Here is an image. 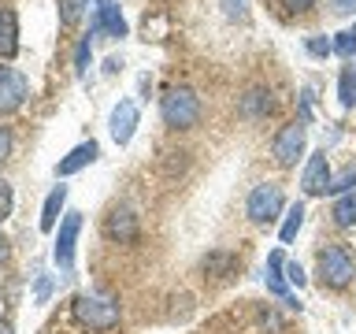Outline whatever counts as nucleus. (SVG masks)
<instances>
[{"label": "nucleus", "instance_id": "a211bd4d", "mask_svg": "<svg viewBox=\"0 0 356 334\" xmlns=\"http://www.w3.org/2000/svg\"><path fill=\"white\" fill-rule=\"evenodd\" d=\"M234 267H238V256L234 253H208L204 256V271L216 275V278H227Z\"/></svg>", "mask_w": 356, "mask_h": 334}, {"label": "nucleus", "instance_id": "f257e3e1", "mask_svg": "<svg viewBox=\"0 0 356 334\" xmlns=\"http://www.w3.org/2000/svg\"><path fill=\"white\" fill-rule=\"evenodd\" d=\"M316 275L323 289H345L356 278V256L349 253V245H323L316 253Z\"/></svg>", "mask_w": 356, "mask_h": 334}, {"label": "nucleus", "instance_id": "0eeeda50", "mask_svg": "<svg viewBox=\"0 0 356 334\" xmlns=\"http://www.w3.org/2000/svg\"><path fill=\"white\" fill-rule=\"evenodd\" d=\"M330 160H327V152L316 149L308 156V164H305V175H300V189H305L308 197H319V193H327V186H330Z\"/></svg>", "mask_w": 356, "mask_h": 334}, {"label": "nucleus", "instance_id": "423d86ee", "mask_svg": "<svg viewBox=\"0 0 356 334\" xmlns=\"http://www.w3.org/2000/svg\"><path fill=\"white\" fill-rule=\"evenodd\" d=\"M78 230H82V212H63L60 234H56V245H52V260H56V267H60V271H71V264H74Z\"/></svg>", "mask_w": 356, "mask_h": 334}, {"label": "nucleus", "instance_id": "473e14b6", "mask_svg": "<svg viewBox=\"0 0 356 334\" xmlns=\"http://www.w3.org/2000/svg\"><path fill=\"white\" fill-rule=\"evenodd\" d=\"M0 334H15V331H11V323H8V319H0Z\"/></svg>", "mask_w": 356, "mask_h": 334}, {"label": "nucleus", "instance_id": "72a5a7b5", "mask_svg": "<svg viewBox=\"0 0 356 334\" xmlns=\"http://www.w3.org/2000/svg\"><path fill=\"white\" fill-rule=\"evenodd\" d=\"M8 256V241H4V234H0V260Z\"/></svg>", "mask_w": 356, "mask_h": 334}, {"label": "nucleus", "instance_id": "f3484780", "mask_svg": "<svg viewBox=\"0 0 356 334\" xmlns=\"http://www.w3.org/2000/svg\"><path fill=\"white\" fill-rule=\"evenodd\" d=\"M330 216H334L338 227H356V189H353V193H341L338 200H334Z\"/></svg>", "mask_w": 356, "mask_h": 334}, {"label": "nucleus", "instance_id": "9b49d317", "mask_svg": "<svg viewBox=\"0 0 356 334\" xmlns=\"http://www.w3.org/2000/svg\"><path fill=\"white\" fill-rule=\"evenodd\" d=\"M264 278H267V289L286 301V308H300V301L289 294V283H286V253L282 249H275L271 256H267V275Z\"/></svg>", "mask_w": 356, "mask_h": 334}, {"label": "nucleus", "instance_id": "20e7f679", "mask_svg": "<svg viewBox=\"0 0 356 334\" xmlns=\"http://www.w3.org/2000/svg\"><path fill=\"white\" fill-rule=\"evenodd\" d=\"M282 208H286V197H282V186H275V182L252 186L249 200H245V216H249L256 227H267V223H275L278 216H282Z\"/></svg>", "mask_w": 356, "mask_h": 334}, {"label": "nucleus", "instance_id": "f704fd0d", "mask_svg": "<svg viewBox=\"0 0 356 334\" xmlns=\"http://www.w3.org/2000/svg\"><path fill=\"white\" fill-rule=\"evenodd\" d=\"M353 33H356V30H353Z\"/></svg>", "mask_w": 356, "mask_h": 334}, {"label": "nucleus", "instance_id": "9d476101", "mask_svg": "<svg viewBox=\"0 0 356 334\" xmlns=\"http://www.w3.org/2000/svg\"><path fill=\"white\" fill-rule=\"evenodd\" d=\"M93 33L127 38V19H122V11H119V0H97V8H93Z\"/></svg>", "mask_w": 356, "mask_h": 334}, {"label": "nucleus", "instance_id": "c756f323", "mask_svg": "<svg viewBox=\"0 0 356 334\" xmlns=\"http://www.w3.org/2000/svg\"><path fill=\"white\" fill-rule=\"evenodd\" d=\"M8 156H11V130L0 127V164H4Z\"/></svg>", "mask_w": 356, "mask_h": 334}, {"label": "nucleus", "instance_id": "dca6fc26", "mask_svg": "<svg viewBox=\"0 0 356 334\" xmlns=\"http://www.w3.org/2000/svg\"><path fill=\"white\" fill-rule=\"evenodd\" d=\"M63 205H67V186H56L49 197H44V208H41V223L38 227L49 234V230H56V223H60V216H63Z\"/></svg>", "mask_w": 356, "mask_h": 334}, {"label": "nucleus", "instance_id": "6e6552de", "mask_svg": "<svg viewBox=\"0 0 356 334\" xmlns=\"http://www.w3.org/2000/svg\"><path fill=\"white\" fill-rule=\"evenodd\" d=\"M26 93H30L26 74L15 71V67H0V111H15V108H22Z\"/></svg>", "mask_w": 356, "mask_h": 334}, {"label": "nucleus", "instance_id": "4be33fe9", "mask_svg": "<svg viewBox=\"0 0 356 334\" xmlns=\"http://www.w3.org/2000/svg\"><path fill=\"white\" fill-rule=\"evenodd\" d=\"M305 49H308L312 56H319V60H327V56L334 52V41H330V38H323V33H312V38L305 41Z\"/></svg>", "mask_w": 356, "mask_h": 334}, {"label": "nucleus", "instance_id": "c85d7f7f", "mask_svg": "<svg viewBox=\"0 0 356 334\" xmlns=\"http://www.w3.org/2000/svg\"><path fill=\"white\" fill-rule=\"evenodd\" d=\"M282 8H286V11H297V15H300V11H312V8H316V0H282Z\"/></svg>", "mask_w": 356, "mask_h": 334}, {"label": "nucleus", "instance_id": "cd10ccee", "mask_svg": "<svg viewBox=\"0 0 356 334\" xmlns=\"http://www.w3.org/2000/svg\"><path fill=\"white\" fill-rule=\"evenodd\" d=\"M222 8H227L230 19H245V8L249 4H245V0H222Z\"/></svg>", "mask_w": 356, "mask_h": 334}, {"label": "nucleus", "instance_id": "ddd939ff", "mask_svg": "<svg viewBox=\"0 0 356 334\" xmlns=\"http://www.w3.org/2000/svg\"><path fill=\"white\" fill-rule=\"evenodd\" d=\"M100 156V145L97 141H82V145H74L71 152L63 156L60 164H56V178H67V175H78L82 167H89Z\"/></svg>", "mask_w": 356, "mask_h": 334}, {"label": "nucleus", "instance_id": "4468645a", "mask_svg": "<svg viewBox=\"0 0 356 334\" xmlns=\"http://www.w3.org/2000/svg\"><path fill=\"white\" fill-rule=\"evenodd\" d=\"M19 56V19L15 11H0V60H15Z\"/></svg>", "mask_w": 356, "mask_h": 334}, {"label": "nucleus", "instance_id": "7c9ffc66", "mask_svg": "<svg viewBox=\"0 0 356 334\" xmlns=\"http://www.w3.org/2000/svg\"><path fill=\"white\" fill-rule=\"evenodd\" d=\"M330 8L338 11V15H353V11H356V0H330Z\"/></svg>", "mask_w": 356, "mask_h": 334}, {"label": "nucleus", "instance_id": "5701e85b", "mask_svg": "<svg viewBox=\"0 0 356 334\" xmlns=\"http://www.w3.org/2000/svg\"><path fill=\"white\" fill-rule=\"evenodd\" d=\"M89 4V0H60V22H63V26H71V22L78 19V15H82V8Z\"/></svg>", "mask_w": 356, "mask_h": 334}, {"label": "nucleus", "instance_id": "39448f33", "mask_svg": "<svg viewBox=\"0 0 356 334\" xmlns=\"http://www.w3.org/2000/svg\"><path fill=\"white\" fill-rule=\"evenodd\" d=\"M305 145H308V134H305V122L293 119V122H286L282 130L275 134V145H271V152H275V160L282 164V167H293L300 156H305Z\"/></svg>", "mask_w": 356, "mask_h": 334}, {"label": "nucleus", "instance_id": "7ed1b4c3", "mask_svg": "<svg viewBox=\"0 0 356 334\" xmlns=\"http://www.w3.org/2000/svg\"><path fill=\"white\" fill-rule=\"evenodd\" d=\"M119 301L115 297H104V294H82L74 301V319L89 331H111L119 327Z\"/></svg>", "mask_w": 356, "mask_h": 334}, {"label": "nucleus", "instance_id": "1a4fd4ad", "mask_svg": "<svg viewBox=\"0 0 356 334\" xmlns=\"http://www.w3.org/2000/svg\"><path fill=\"white\" fill-rule=\"evenodd\" d=\"M134 130H138V104L134 100H119L115 108H111V119H108V134L115 145H130Z\"/></svg>", "mask_w": 356, "mask_h": 334}, {"label": "nucleus", "instance_id": "2f4dec72", "mask_svg": "<svg viewBox=\"0 0 356 334\" xmlns=\"http://www.w3.org/2000/svg\"><path fill=\"white\" fill-rule=\"evenodd\" d=\"M49 286H52L49 278H41V283H38V301H44V297H49Z\"/></svg>", "mask_w": 356, "mask_h": 334}, {"label": "nucleus", "instance_id": "412c9836", "mask_svg": "<svg viewBox=\"0 0 356 334\" xmlns=\"http://www.w3.org/2000/svg\"><path fill=\"white\" fill-rule=\"evenodd\" d=\"M338 97H341V108H353L356 104V67H345V71H341Z\"/></svg>", "mask_w": 356, "mask_h": 334}, {"label": "nucleus", "instance_id": "bb28decb", "mask_svg": "<svg viewBox=\"0 0 356 334\" xmlns=\"http://www.w3.org/2000/svg\"><path fill=\"white\" fill-rule=\"evenodd\" d=\"M86 63H89V38H82V45H78V52H74V71L82 74Z\"/></svg>", "mask_w": 356, "mask_h": 334}, {"label": "nucleus", "instance_id": "b1692460", "mask_svg": "<svg viewBox=\"0 0 356 334\" xmlns=\"http://www.w3.org/2000/svg\"><path fill=\"white\" fill-rule=\"evenodd\" d=\"M334 52L338 56H356V33L353 30L338 33V38H334Z\"/></svg>", "mask_w": 356, "mask_h": 334}, {"label": "nucleus", "instance_id": "6ab92c4d", "mask_svg": "<svg viewBox=\"0 0 356 334\" xmlns=\"http://www.w3.org/2000/svg\"><path fill=\"white\" fill-rule=\"evenodd\" d=\"M300 227H305V205H289L286 212V223H282V230H278V238H282V245H289L300 234Z\"/></svg>", "mask_w": 356, "mask_h": 334}, {"label": "nucleus", "instance_id": "f03ea898", "mask_svg": "<svg viewBox=\"0 0 356 334\" xmlns=\"http://www.w3.org/2000/svg\"><path fill=\"white\" fill-rule=\"evenodd\" d=\"M160 116H163V122L171 130L197 127V119H200V97L193 93V89H186V86H171L160 97Z\"/></svg>", "mask_w": 356, "mask_h": 334}, {"label": "nucleus", "instance_id": "393cba45", "mask_svg": "<svg viewBox=\"0 0 356 334\" xmlns=\"http://www.w3.org/2000/svg\"><path fill=\"white\" fill-rule=\"evenodd\" d=\"M11 208H15V193H11V186L0 178V223L11 216Z\"/></svg>", "mask_w": 356, "mask_h": 334}, {"label": "nucleus", "instance_id": "2eb2a0df", "mask_svg": "<svg viewBox=\"0 0 356 334\" xmlns=\"http://www.w3.org/2000/svg\"><path fill=\"white\" fill-rule=\"evenodd\" d=\"M271 108H275L271 89H264V86H256V89H249V93L241 97V116L245 119H264Z\"/></svg>", "mask_w": 356, "mask_h": 334}, {"label": "nucleus", "instance_id": "aec40b11", "mask_svg": "<svg viewBox=\"0 0 356 334\" xmlns=\"http://www.w3.org/2000/svg\"><path fill=\"white\" fill-rule=\"evenodd\" d=\"M353 189H356V160H349V164L341 167V175H334V178H330L327 193L341 197V193H353Z\"/></svg>", "mask_w": 356, "mask_h": 334}, {"label": "nucleus", "instance_id": "a878e982", "mask_svg": "<svg viewBox=\"0 0 356 334\" xmlns=\"http://www.w3.org/2000/svg\"><path fill=\"white\" fill-rule=\"evenodd\" d=\"M286 283H289V286H297V289L308 283V278H305V267H300L297 260H286Z\"/></svg>", "mask_w": 356, "mask_h": 334}, {"label": "nucleus", "instance_id": "f8f14e48", "mask_svg": "<svg viewBox=\"0 0 356 334\" xmlns=\"http://www.w3.org/2000/svg\"><path fill=\"white\" fill-rule=\"evenodd\" d=\"M104 234L111 241H119V245H127L138 238V216L127 208V205H115L108 212V219H104Z\"/></svg>", "mask_w": 356, "mask_h": 334}]
</instances>
